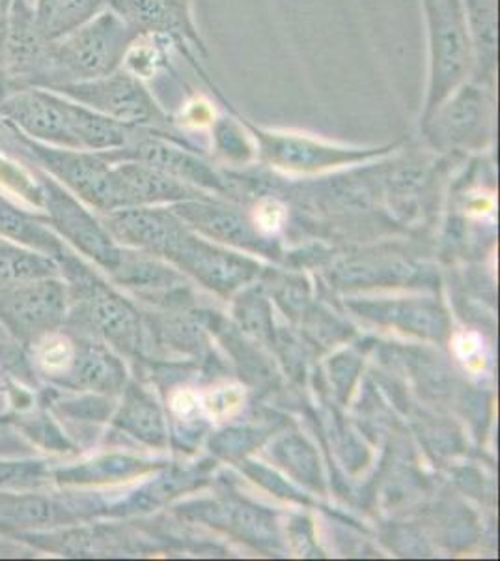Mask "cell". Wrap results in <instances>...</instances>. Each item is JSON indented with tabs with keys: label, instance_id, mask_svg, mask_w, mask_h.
I'll return each instance as SVG.
<instances>
[{
	"label": "cell",
	"instance_id": "6da1fadb",
	"mask_svg": "<svg viewBox=\"0 0 500 561\" xmlns=\"http://www.w3.org/2000/svg\"><path fill=\"white\" fill-rule=\"evenodd\" d=\"M139 34L105 8L77 31L49 42L34 89L84 83L120 70Z\"/></svg>",
	"mask_w": 500,
	"mask_h": 561
},
{
	"label": "cell",
	"instance_id": "7a4b0ae2",
	"mask_svg": "<svg viewBox=\"0 0 500 561\" xmlns=\"http://www.w3.org/2000/svg\"><path fill=\"white\" fill-rule=\"evenodd\" d=\"M428 34V83L420 122L475 77L476 51L463 0H420Z\"/></svg>",
	"mask_w": 500,
	"mask_h": 561
},
{
	"label": "cell",
	"instance_id": "3957f363",
	"mask_svg": "<svg viewBox=\"0 0 500 561\" xmlns=\"http://www.w3.org/2000/svg\"><path fill=\"white\" fill-rule=\"evenodd\" d=\"M47 90L70 98L73 102L129 128L166 134V129L174 124L147 81L133 76L126 68L84 83L62 84Z\"/></svg>",
	"mask_w": 500,
	"mask_h": 561
},
{
	"label": "cell",
	"instance_id": "277c9868",
	"mask_svg": "<svg viewBox=\"0 0 500 561\" xmlns=\"http://www.w3.org/2000/svg\"><path fill=\"white\" fill-rule=\"evenodd\" d=\"M70 313V287L60 277L28 280L0 288V324L32 346L39 339L60 332Z\"/></svg>",
	"mask_w": 500,
	"mask_h": 561
},
{
	"label": "cell",
	"instance_id": "5b68a950",
	"mask_svg": "<svg viewBox=\"0 0 500 561\" xmlns=\"http://www.w3.org/2000/svg\"><path fill=\"white\" fill-rule=\"evenodd\" d=\"M34 171L42 192L39 208H44L45 219L51 229L66 242L75 245L83 255L94 259L108 272H115L124 253L116 248L108 230L81 205V198H77L38 167H34Z\"/></svg>",
	"mask_w": 500,
	"mask_h": 561
},
{
	"label": "cell",
	"instance_id": "8992f818",
	"mask_svg": "<svg viewBox=\"0 0 500 561\" xmlns=\"http://www.w3.org/2000/svg\"><path fill=\"white\" fill-rule=\"evenodd\" d=\"M240 118L245 124L248 135H253V139L256 140L258 152L264 161L290 173H319L335 167L354 165L386 152L385 148L367 150V148L338 147L309 135L258 128L245 121L243 116L240 115Z\"/></svg>",
	"mask_w": 500,
	"mask_h": 561
},
{
	"label": "cell",
	"instance_id": "52a82bcc",
	"mask_svg": "<svg viewBox=\"0 0 500 561\" xmlns=\"http://www.w3.org/2000/svg\"><path fill=\"white\" fill-rule=\"evenodd\" d=\"M105 7L115 12L139 36H155L171 42L195 70L208 49L193 20V7L177 0H105Z\"/></svg>",
	"mask_w": 500,
	"mask_h": 561
},
{
	"label": "cell",
	"instance_id": "ba28073f",
	"mask_svg": "<svg viewBox=\"0 0 500 561\" xmlns=\"http://www.w3.org/2000/svg\"><path fill=\"white\" fill-rule=\"evenodd\" d=\"M70 108V98L53 90H13L0 100V121L42 145L79 150Z\"/></svg>",
	"mask_w": 500,
	"mask_h": 561
},
{
	"label": "cell",
	"instance_id": "9c48e42d",
	"mask_svg": "<svg viewBox=\"0 0 500 561\" xmlns=\"http://www.w3.org/2000/svg\"><path fill=\"white\" fill-rule=\"evenodd\" d=\"M493 111L495 89L469 81L420 124L433 145L467 147L488 135Z\"/></svg>",
	"mask_w": 500,
	"mask_h": 561
},
{
	"label": "cell",
	"instance_id": "30bf717a",
	"mask_svg": "<svg viewBox=\"0 0 500 561\" xmlns=\"http://www.w3.org/2000/svg\"><path fill=\"white\" fill-rule=\"evenodd\" d=\"M166 255L174 256L182 266L190 270L209 287L221 288V290H230L245 283L256 270L254 264L245 259L197 242L195 238L187 237L184 230L176 238V242L172 243Z\"/></svg>",
	"mask_w": 500,
	"mask_h": 561
},
{
	"label": "cell",
	"instance_id": "8fae6325",
	"mask_svg": "<svg viewBox=\"0 0 500 561\" xmlns=\"http://www.w3.org/2000/svg\"><path fill=\"white\" fill-rule=\"evenodd\" d=\"M105 229L111 237L140 248L168 253L172 243L182 234L179 224L166 211L152 210L144 206H129L107 211Z\"/></svg>",
	"mask_w": 500,
	"mask_h": 561
},
{
	"label": "cell",
	"instance_id": "7c38bea8",
	"mask_svg": "<svg viewBox=\"0 0 500 561\" xmlns=\"http://www.w3.org/2000/svg\"><path fill=\"white\" fill-rule=\"evenodd\" d=\"M124 378L126 370L111 352L94 343H75L70 367L55 383L77 391L115 393Z\"/></svg>",
	"mask_w": 500,
	"mask_h": 561
},
{
	"label": "cell",
	"instance_id": "4fadbf2b",
	"mask_svg": "<svg viewBox=\"0 0 500 561\" xmlns=\"http://www.w3.org/2000/svg\"><path fill=\"white\" fill-rule=\"evenodd\" d=\"M0 238L53 256L58 264L71 255L45 217L21 210L4 195H0Z\"/></svg>",
	"mask_w": 500,
	"mask_h": 561
},
{
	"label": "cell",
	"instance_id": "5bb4252c",
	"mask_svg": "<svg viewBox=\"0 0 500 561\" xmlns=\"http://www.w3.org/2000/svg\"><path fill=\"white\" fill-rule=\"evenodd\" d=\"M66 520H70V511L38 491H0V528L32 534Z\"/></svg>",
	"mask_w": 500,
	"mask_h": 561
},
{
	"label": "cell",
	"instance_id": "9a60e30c",
	"mask_svg": "<svg viewBox=\"0 0 500 561\" xmlns=\"http://www.w3.org/2000/svg\"><path fill=\"white\" fill-rule=\"evenodd\" d=\"M176 214L208 237L240 245L254 242V232L247 219L229 206L204 201H184L176 206Z\"/></svg>",
	"mask_w": 500,
	"mask_h": 561
},
{
	"label": "cell",
	"instance_id": "2e32d148",
	"mask_svg": "<svg viewBox=\"0 0 500 561\" xmlns=\"http://www.w3.org/2000/svg\"><path fill=\"white\" fill-rule=\"evenodd\" d=\"M475 42L476 70L473 81L495 89L497 76V0H463Z\"/></svg>",
	"mask_w": 500,
	"mask_h": 561
},
{
	"label": "cell",
	"instance_id": "e0dca14e",
	"mask_svg": "<svg viewBox=\"0 0 500 561\" xmlns=\"http://www.w3.org/2000/svg\"><path fill=\"white\" fill-rule=\"evenodd\" d=\"M105 0H34V20L45 42H57L105 10Z\"/></svg>",
	"mask_w": 500,
	"mask_h": 561
},
{
	"label": "cell",
	"instance_id": "ac0fdd59",
	"mask_svg": "<svg viewBox=\"0 0 500 561\" xmlns=\"http://www.w3.org/2000/svg\"><path fill=\"white\" fill-rule=\"evenodd\" d=\"M45 277H62L60 264L53 256L0 238V288Z\"/></svg>",
	"mask_w": 500,
	"mask_h": 561
},
{
	"label": "cell",
	"instance_id": "d6986e66",
	"mask_svg": "<svg viewBox=\"0 0 500 561\" xmlns=\"http://www.w3.org/2000/svg\"><path fill=\"white\" fill-rule=\"evenodd\" d=\"M116 425L127 433L133 434L140 440L150 442V444H161L165 438L163 421H161L155 404L140 391L127 393L126 402L116 417Z\"/></svg>",
	"mask_w": 500,
	"mask_h": 561
},
{
	"label": "cell",
	"instance_id": "ffe728a7",
	"mask_svg": "<svg viewBox=\"0 0 500 561\" xmlns=\"http://www.w3.org/2000/svg\"><path fill=\"white\" fill-rule=\"evenodd\" d=\"M53 472L47 460L0 457V491H42L49 486Z\"/></svg>",
	"mask_w": 500,
	"mask_h": 561
},
{
	"label": "cell",
	"instance_id": "44dd1931",
	"mask_svg": "<svg viewBox=\"0 0 500 561\" xmlns=\"http://www.w3.org/2000/svg\"><path fill=\"white\" fill-rule=\"evenodd\" d=\"M23 436H26L32 444L44 447L47 451H57L63 454L70 449V442L63 436L62 431L53 423L49 414L32 415V417H23L18 423Z\"/></svg>",
	"mask_w": 500,
	"mask_h": 561
},
{
	"label": "cell",
	"instance_id": "7402d4cb",
	"mask_svg": "<svg viewBox=\"0 0 500 561\" xmlns=\"http://www.w3.org/2000/svg\"><path fill=\"white\" fill-rule=\"evenodd\" d=\"M216 108L213 103L202 96H193L189 102L184 103L182 113L172 121L187 126V128H211V124L216 122Z\"/></svg>",
	"mask_w": 500,
	"mask_h": 561
},
{
	"label": "cell",
	"instance_id": "603a6c76",
	"mask_svg": "<svg viewBox=\"0 0 500 561\" xmlns=\"http://www.w3.org/2000/svg\"><path fill=\"white\" fill-rule=\"evenodd\" d=\"M240 399V393L234 389H221V391H216V393L209 396L206 409L209 410V414L221 417V415L230 414L232 410L237 409Z\"/></svg>",
	"mask_w": 500,
	"mask_h": 561
},
{
	"label": "cell",
	"instance_id": "cb8c5ba5",
	"mask_svg": "<svg viewBox=\"0 0 500 561\" xmlns=\"http://www.w3.org/2000/svg\"><path fill=\"white\" fill-rule=\"evenodd\" d=\"M282 217H284V208L277 201H272V198L261 201L258 208H256V221H258V225L264 230L279 229Z\"/></svg>",
	"mask_w": 500,
	"mask_h": 561
},
{
	"label": "cell",
	"instance_id": "d4e9b609",
	"mask_svg": "<svg viewBox=\"0 0 500 561\" xmlns=\"http://www.w3.org/2000/svg\"><path fill=\"white\" fill-rule=\"evenodd\" d=\"M10 8H12V0H0V76H2V68H4V39H7Z\"/></svg>",
	"mask_w": 500,
	"mask_h": 561
},
{
	"label": "cell",
	"instance_id": "484cf974",
	"mask_svg": "<svg viewBox=\"0 0 500 561\" xmlns=\"http://www.w3.org/2000/svg\"><path fill=\"white\" fill-rule=\"evenodd\" d=\"M174 409H176L177 412L187 414L189 410L195 409V397L190 396V393H182V396L174 399Z\"/></svg>",
	"mask_w": 500,
	"mask_h": 561
},
{
	"label": "cell",
	"instance_id": "4316f807",
	"mask_svg": "<svg viewBox=\"0 0 500 561\" xmlns=\"http://www.w3.org/2000/svg\"><path fill=\"white\" fill-rule=\"evenodd\" d=\"M177 2H182V4H187V7H193V0H177Z\"/></svg>",
	"mask_w": 500,
	"mask_h": 561
},
{
	"label": "cell",
	"instance_id": "83f0119b",
	"mask_svg": "<svg viewBox=\"0 0 500 561\" xmlns=\"http://www.w3.org/2000/svg\"><path fill=\"white\" fill-rule=\"evenodd\" d=\"M0 446H4V440H0Z\"/></svg>",
	"mask_w": 500,
	"mask_h": 561
}]
</instances>
